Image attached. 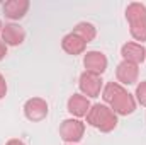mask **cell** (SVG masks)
<instances>
[{
    "mask_svg": "<svg viewBox=\"0 0 146 145\" xmlns=\"http://www.w3.org/2000/svg\"><path fill=\"white\" fill-rule=\"evenodd\" d=\"M5 145H24V142L19 140V138H12V140H9Z\"/></svg>",
    "mask_w": 146,
    "mask_h": 145,
    "instance_id": "obj_18",
    "label": "cell"
},
{
    "mask_svg": "<svg viewBox=\"0 0 146 145\" xmlns=\"http://www.w3.org/2000/svg\"><path fill=\"white\" fill-rule=\"evenodd\" d=\"M78 87L85 97H97V96H100V91H102V79H100V75L83 72L80 75Z\"/></svg>",
    "mask_w": 146,
    "mask_h": 145,
    "instance_id": "obj_5",
    "label": "cell"
},
{
    "mask_svg": "<svg viewBox=\"0 0 146 145\" xmlns=\"http://www.w3.org/2000/svg\"><path fill=\"white\" fill-rule=\"evenodd\" d=\"M126 19L129 22V33L136 41H146V7L139 2H133L126 9Z\"/></svg>",
    "mask_w": 146,
    "mask_h": 145,
    "instance_id": "obj_3",
    "label": "cell"
},
{
    "mask_svg": "<svg viewBox=\"0 0 146 145\" xmlns=\"http://www.w3.org/2000/svg\"><path fill=\"white\" fill-rule=\"evenodd\" d=\"M5 94H7V82H5V77L0 73V99L5 97Z\"/></svg>",
    "mask_w": 146,
    "mask_h": 145,
    "instance_id": "obj_16",
    "label": "cell"
},
{
    "mask_svg": "<svg viewBox=\"0 0 146 145\" xmlns=\"http://www.w3.org/2000/svg\"><path fill=\"white\" fill-rule=\"evenodd\" d=\"M0 34H2V22H0Z\"/></svg>",
    "mask_w": 146,
    "mask_h": 145,
    "instance_id": "obj_19",
    "label": "cell"
},
{
    "mask_svg": "<svg viewBox=\"0 0 146 145\" xmlns=\"http://www.w3.org/2000/svg\"><path fill=\"white\" fill-rule=\"evenodd\" d=\"M66 145H73V144H66Z\"/></svg>",
    "mask_w": 146,
    "mask_h": 145,
    "instance_id": "obj_20",
    "label": "cell"
},
{
    "mask_svg": "<svg viewBox=\"0 0 146 145\" xmlns=\"http://www.w3.org/2000/svg\"><path fill=\"white\" fill-rule=\"evenodd\" d=\"M102 97L106 104L109 106L115 114L127 116L133 114L136 109V99L133 94H129L119 82H109L102 89Z\"/></svg>",
    "mask_w": 146,
    "mask_h": 145,
    "instance_id": "obj_1",
    "label": "cell"
},
{
    "mask_svg": "<svg viewBox=\"0 0 146 145\" xmlns=\"http://www.w3.org/2000/svg\"><path fill=\"white\" fill-rule=\"evenodd\" d=\"M73 33H75L76 36H80L85 43L94 41L95 36H97V29H95V26H94V24H90V22H78V24L75 26Z\"/></svg>",
    "mask_w": 146,
    "mask_h": 145,
    "instance_id": "obj_14",
    "label": "cell"
},
{
    "mask_svg": "<svg viewBox=\"0 0 146 145\" xmlns=\"http://www.w3.org/2000/svg\"><path fill=\"white\" fill-rule=\"evenodd\" d=\"M61 48H63L68 55L76 56V55H82V53L85 51L87 43H85L80 36H76V34L72 31L70 34H66V36L63 38V41H61Z\"/></svg>",
    "mask_w": 146,
    "mask_h": 145,
    "instance_id": "obj_13",
    "label": "cell"
},
{
    "mask_svg": "<svg viewBox=\"0 0 146 145\" xmlns=\"http://www.w3.org/2000/svg\"><path fill=\"white\" fill-rule=\"evenodd\" d=\"M48 103L41 97H31L24 104V114L29 121H42L48 116Z\"/></svg>",
    "mask_w": 146,
    "mask_h": 145,
    "instance_id": "obj_6",
    "label": "cell"
},
{
    "mask_svg": "<svg viewBox=\"0 0 146 145\" xmlns=\"http://www.w3.org/2000/svg\"><path fill=\"white\" fill-rule=\"evenodd\" d=\"M5 55H7V44L0 39V60H3V58H5Z\"/></svg>",
    "mask_w": 146,
    "mask_h": 145,
    "instance_id": "obj_17",
    "label": "cell"
},
{
    "mask_svg": "<svg viewBox=\"0 0 146 145\" xmlns=\"http://www.w3.org/2000/svg\"><path fill=\"white\" fill-rule=\"evenodd\" d=\"M2 9H3L5 17H9V19H12V21H19V19H22V17L27 14V10H29V2H27V0H9V2L3 3Z\"/></svg>",
    "mask_w": 146,
    "mask_h": 145,
    "instance_id": "obj_12",
    "label": "cell"
},
{
    "mask_svg": "<svg viewBox=\"0 0 146 145\" xmlns=\"http://www.w3.org/2000/svg\"><path fill=\"white\" fill-rule=\"evenodd\" d=\"M136 101L141 104V106H145L146 108V80L143 82H139L138 84V87H136Z\"/></svg>",
    "mask_w": 146,
    "mask_h": 145,
    "instance_id": "obj_15",
    "label": "cell"
},
{
    "mask_svg": "<svg viewBox=\"0 0 146 145\" xmlns=\"http://www.w3.org/2000/svg\"><path fill=\"white\" fill-rule=\"evenodd\" d=\"M115 77H117V82H121V85H133L138 82L139 68H138V65L122 60L115 68Z\"/></svg>",
    "mask_w": 146,
    "mask_h": 145,
    "instance_id": "obj_8",
    "label": "cell"
},
{
    "mask_svg": "<svg viewBox=\"0 0 146 145\" xmlns=\"http://www.w3.org/2000/svg\"><path fill=\"white\" fill-rule=\"evenodd\" d=\"M83 67L85 72L102 75L107 70V56L100 51H87V55L83 56Z\"/></svg>",
    "mask_w": 146,
    "mask_h": 145,
    "instance_id": "obj_7",
    "label": "cell"
},
{
    "mask_svg": "<svg viewBox=\"0 0 146 145\" xmlns=\"http://www.w3.org/2000/svg\"><path fill=\"white\" fill-rule=\"evenodd\" d=\"M24 39H26V31L22 26L10 22L2 28V41L7 46H19L24 43Z\"/></svg>",
    "mask_w": 146,
    "mask_h": 145,
    "instance_id": "obj_10",
    "label": "cell"
},
{
    "mask_svg": "<svg viewBox=\"0 0 146 145\" xmlns=\"http://www.w3.org/2000/svg\"><path fill=\"white\" fill-rule=\"evenodd\" d=\"M121 55H122L124 62L139 65L146 60V48L141 43H126L121 48Z\"/></svg>",
    "mask_w": 146,
    "mask_h": 145,
    "instance_id": "obj_9",
    "label": "cell"
},
{
    "mask_svg": "<svg viewBox=\"0 0 146 145\" xmlns=\"http://www.w3.org/2000/svg\"><path fill=\"white\" fill-rule=\"evenodd\" d=\"M87 123L102 133H109L117 126V114L107 104H94L87 113Z\"/></svg>",
    "mask_w": 146,
    "mask_h": 145,
    "instance_id": "obj_2",
    "label": "cell"
},
{
    "mask_svg": "<svg viewBox=\"0 0 146 145\" xmlns=\"http://www.w3.org/2000/svg\"><path fill=\"white\" fill-rule=\"evenodd\" d=\"M85 125L78 118H68L60 125V137L66 144H76L83 138Z\"/></svg>",
    "mask_w": 146,
    "mask_h": 145,
    "instance_id": "obj_4",
    "label": "cell"
},
{
    "mask_svg": "<svg viewBox=\"0 0 146 145\" xmlns=\"http://www.w3.org/2000/svg\"><path fill=\"white\" fill-rule=\"evenodd\" d=\"M92 104L88 101V97H85L83 94H73L68 99V113L75 118H83L87 116V113L90 111Z\"/></svg>",
    "mask_w": 146,
    "mask_h": 145,
    "instance_id": "obj_11",
    "label": "cell"
}]
</instances>
